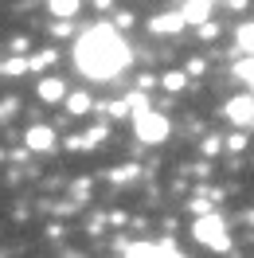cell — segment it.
<instances>
[{"mask_svg": "<svg viewBox=\"0 0 254 258\" xmlns=\"http://www.w3.org/2000/svg\"><path fill=\"white\" fill-rule=\"evenodd\" d=\"M133 133H137V141H145V145H160L164 137H168V117L160 110H137L133 113Z\"/></svg>", "mask_w": 254, "mask_h": 258, "instance_id": "obj_2", "label": "cell"}, {"mask_svg": "<svg viewBox=\"0 0 254 258\" xmlns=\"http://www.w3.org/2000/svg\"><path fill=\"white\" fill-rule=\"evenodd\" d=\"M192 235L204 242V246H227V223H223L219 211H204L200 219H196V227H192Z\"/></svg>", "mask_w": 254, "mask_h": 258, "instance_id": "obj_3", "label": "cell"}, {"mask_svg": "<svg viewBox=\"0 0 254 258\" xmlns=\"http://www.w3.org/2000/svg\"><path fill=\"white\" fill-rule=\"evenodd\" d=\"M47 8H51V16H59V20H75L82 0H47Z\"/></svg>", "mask_w": 254, "mask_h": 258, "instance_id": "obj_11", "label": "cell"}, {"mask_svg": "<svg viewBox=\"0 0 254 258\" xmlns=\"http://www.w3.org/2000/svg\"><path fill=\"white\" fill-rule=\"evenodd\" d=\"M4 71H8V75H20V71H28V59H12Z\"/></svg>", "mask_w": 254, "mask_h": 258, "instance_id": "obj_15", "label": "cell"}, {"mask_svg": "<svg viewBox=\"0 0 254 258\" xmlns=\"http://www.w3.org/2000/svg\"><path fill=\"white\" fill-rule=\"evenodd\" d=\"M160 86H164V90H184V86H188V75H180V71H168V75H160Z\"/></svg>", "mask_w": 254, "mask_h": 258, "instance_id": "obj_13", "label": "cell"}, {"mask_svg": "<svg viewBox=\"0 0 254 258\" xmlns=\"http://www.w3.org/2000/svg\"><path fill=\"white\" fill-rule=\"evenodd\" d=\"M211 4H215V0H184V20H188V24H204V20L211 16Z\"/></svg>", "mask_w": 254, "mask_h": 258, "instance_id": "obj_9", "label": "cell"}, {"mask_svg": "<svg viewBox=\"0 0 254 258\" xmlns=\"http://www.w3.org/2000/svg\"><path fill=\"white\" fill-rule=\"evenodd\" d=\"M235 47L242 51V55H254V20H242L235 32Z\"/></svg>", "mask_w": 254, "mask_h": 258, "instance_id": "obj_10", "label": "cell"}, {"mask_svg": "<svg viewBox=\"0 0 254 258\" xmlns=\"http://www.w3.org/2000/svg\"><path fill=\"white\" fill-rule=\"evenodd\" d=\"M63 102H67V113H86V110H90V94H86V90H79V94H67Z\"/></svg>", "mask_w": 254, "mask_h": 258, "instance_id": "obj_12", "label": "cell"}, {"mask_svg": "<svg viewBox=\"0 0 254 258\" xmlns=\"http://www.w3.org/2000/svg\"><path fill=\"white\" fill-rule=\"evenodd\" d=\"M184 24H188V20H184V12H164V16L153 20V32H157V35H176Z\"/></svg>", "mask_w": 254, "mask_h": 258, "instance_id": "obj_8", "label": "cell"}, {"mask_svg": "<svg viewBox=\"0 0 254 258\" xmlns=\"http://www.w3.org/2000/svg\"><path fill=\"white\" fill-rule=\"evenodd\" d=\"M28 149H35V153L55 149V129H51V125H32V129H28Z\"/></svg>", "mask_w": 254, "mask_h": 258, "instance_id": "obj_6", "label": "cell"}, {"mask_svg": "<svg viewBox=\"0 0 254 258\" xmlns=\"http://www.w3.org/2000/svg\"><path fill=\"white\" fill-rule=\"evenodd\" d=\"M35 94L43 98V102H63V98H67V82L55 79V75H47V79L35 82Z\"/></svg>", "mask_w": 254, "mask_h": 258, "instance_id": "obj_5", "label": "cell"}, {"mask_svg": "<svg viewBox=\"0 0 254 258\" xmlns=\"http://www.w3.org/2000/svg\"><path fill=\"white\" fill-rule=\"evenodd\" d=\"M223 117L231 121V125L246 129L254 125V94H242V98H231L227 106H223Z\"/></svg>", "mask_w": 254, "mask_h": 258, "instance_id": "obj_4", "label": "cell"}, {"mask_svg": "<svg viewBox=\"0 0 254 258\" xmlns=\"http://www.w3.org/2000/svg\"><path fill=\"white\" fill-rule=\"evenodd\" d=\"M129 47L113 24H94L75 39V67L86 79H117L129 67Z\"/></svg>", "mask_w": 254, "mask_h": 258, "instance_id": "obj_1", "label": "cell"}, {"mask_svg": "<svg viewBox=\"0 0 254 258\" xmlns=\"http://www.w3.org/2000/svg\"><path fill=\"white\" fill-rule=\"evenodd\" d=\"M121 250H129V254H180L176 242H125Z\"/></svg>", "mask_w": 254, "mask_h": 258, "instance_id": "obj_7", "label": "cell"}, {"mask_svg": "<svg viewBox=\"0 0 254 258\" xmlns=\"http://www.w3.org/2000/svg\"><path fill=\"white\" fill-rule=\"evenodd\" d=\"M55 59H59V51H39V55L28 59V67H32V71H43V67H51Z\"/></svg>", "mask_w": 254, "mask_h": 258, "instance_id": "obj_14", "label": "cell"}]
</instances>
